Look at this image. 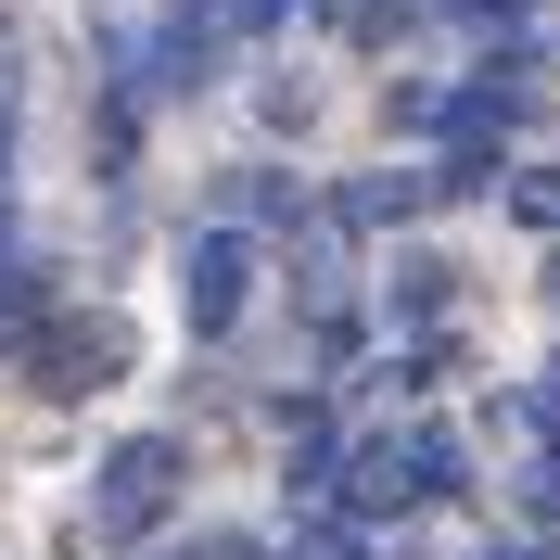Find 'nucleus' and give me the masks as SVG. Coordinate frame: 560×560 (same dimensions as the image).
Segmentation results:
<instances>
[{
	"label": "nucleus",
	"mask_w": 560,
	"mask_h": 560,
	"mask_svg": "<svg viewBox=\"0 0 560 560\" xmlns=\"http://www.w3.org/2000/svg\"><path fill=\"white\" fill-rule=\"evenodd\" d=\"M243 306H255V230L243 217H205V230L178 243V318H191L205 345H230Z\"/></svg>",
	"instance_id": "20e7f679"
},
{
	"label": "nucleus",
	"mask_w": 560,
	"mask_h": 560,
	"mask_svg": "<svg viewBox=\"0 0 560 560\" xmlns=\"http://www.w3.org/2000/svg\"><path fill=\"white\" fill-rule=\"evenodd\" d=\"M458 485H471V458H458L446 420H395V433H370V446L345 458V497H331V510H357V523H395V510H446Z\"/></svg>",
	"instance_id": "f03ea898"
},
{
	"label": "nucleus",
	"mask_w": 560,
	"mask_h": 560,
	"mask_svg": "<svg viewBox=\"0 0 560 560\" xmlns=\"http://www.w3.org/2000/svg\"><path fill=\"white\" fill-rule=\"evenodd\" d=\"M268 560H370V523H357V510H306Z\"/></svg>",
	"instance_id": "1a4fd4ad"
},
{
	"label": "nucleus",
	"mask_w": 560,
	"mask_h": 560,
	"mask_svg": "<svg viewBox=\"0 0 560 560\" xmlns=\"http://www.w3.org/2000/svg\"><path fill=\"white\" fill-rule=\"evenodd\" d=\"M497 560H560V548H497Z\"/></svg>",
	"instance_id": "2eb2a0df"
},
{
	"label": "nucleus",
	"mask_w": 560,
	"mask_h": 560,
	"mask_svg": "<svg viewBox=\"0 0 560 560\" xmlns=\"http://www.w3.org/2000/svg\"><path fill=\"white\" fill-rule=\"evenodd\" d=\"M243 26H230V0H153L140 13V77H153V103H205L217 77H230Z\"/></svg>",
	"instance_id": "7ed1b4c3"
},
{
	"label": "nucleus",
	"mask_w": 560,
	"mask_h": 560,
	"mask_svg": "<svg viewBox=\"0 0 560 560\" xmlns=\"http://www.w3.org/2000/svg\"><path fill=\"white\" fill-rule=\"evenodd\" d=\"M230 217H243V230H306V191H293L280 166H243L230 178Z\"/></svg>",
	"instance_id": "6e6552de"
},
{
	"label": "nucleus",
	"mask_w": 560,
	"mask_h": 560,
	"mask_svg": "<svg viewBox=\"0 0 560 560\" xmlns=\"http://www.w3.org/2000/svg\"><path fill=\"white\" fill-rule=\"evenodd\" d=\"M458 26H485V38H535L548 26V0H446Z\"/></svg>",
	"instance_id": "f8f14e48"
},
{
	"label": "nucleus",
	"mask_w": 560,
	"mask_h": 560,
	"mask_svg": "<svg viewBox=\"0 0 560 560\" xmlns=\"http://www.w3.org/2000/svg\"><path fill=\"white\" fill-rule=\"evenodd\" d=\"M13 370H26V395L77 408V395H103L115 370H128V331H115V318H90V306H51V318H38V345L13 357Z\"/></svg>",
	"instance_id": "39448f33"
},
{
	"label": "nucleus",
	"mask_w": 560,
	"mask_h": 560,
	"mask_svg": "<svg viewBox=\"0 0 560 560\" xmlns=\"http://www.w3.org/2000/svg\"><path fill=\"white\" fill-rule=\"evenodd\" d=\"M433 205V178H408V166H370V178H331V191H318V230H408V217Z\"/></svg>",
	"instance_id": "423d86ee"
},
{
	"label": "nucleus",
	"mask_w": 560,
	"mask_h": 560,
	"mask_svg": "<svg viewBox=\"0 0 560 560\" xmlns=\"http://www.w3.org/2000/svg\"><path fill=\"white\" fill-rule=\"evenodd\" d=\"M548 293H560V255H548Z\"/></svg>",
	"instance_id": "dca6fc26"
},
{
	"label": "nucleus",
	"mask_w": 560,
	"mask_h": 560,
	"mask_svg": "<svg viewBox=\"0 0 560 560\" xmlns=\"http://www.w3.org/2000/svg\"><path fill=\"white\" fill-rule=\"evenodd\" d=\"M497 205L523 217V230H548V243H560V166H510V191H497Z\"/></svg>",
	"instance_id": "9d476101"
},
{
	"label": "nucleus",
	"mask_w": 560,
	"mask_h": 560,
	"mask_svg": "<svg viewBox=\"0 0 560 560\" xmlns=\"http://www.w3.org/2000/svg\"><path fill=\"white\" fill-rule=\"evenodd\" d=\"M523 420H535V446H560V357L523 383Z\"/></svg>",
	"instance_id": "ddd939ff"
},
{
	"label": "nucleus",
	"mask_w": 560,
	"mask_h": 560,
	"mask_svg": "<svg viewBox=\"0 0 560 560\" xmlns=\"http://www.w3.org/2000/svg\"><path fill=\"white\" fill-rule=\"evenodd\" d=\"M446 306H458L446 255H408V268H395V331H446Z\"/></svg>",
	"instance_id": "0eeeda50"
},
{
	"label": "nucleus",
	"mask_w": 560,
	"mask_h": 560,
	"mask_svg": "<svg viewBox=\"0 0 560 560\" xmlns=\"http://www.w3.org/2000/svg\"><path fill=\"white\" fill-rule=\"evenodd\" d=\"M13 128H26V51L0 26V205H13Z\"/></svg>",
	"instance_id": "9b49d317"
},
{
	"label": "nucleus",
	"mask_w": 560,
	"mask_h": 560,
	"mask_svg": "<svg viewBox=\"0 0 560 560\" xmlns=\"http://www.w3.org/2000/svg\"><path fill=\"white\" fill-rule=\"evenodd\" d=\"M178 497H191V446H178V433L103 446V471H90V535H103V560H153L166 523H178Z\"/></svg>",
	"instance_id": "f257e3e1"
},
{
	"label": "nucleus",
	"mask_w": 560,
	"mask_h": 560,
	"mask_svg": "<svg viewBox=\"0 0 560 560\" xmlns=\"http://www.w3.org/2000/svg\"><path fill=\"white\" fill-rule=\"evenodd\" d=\"M293 13H306V0H230V26H243V38H280Z\"/></svg>",
	"instance_id": "4468645a"
}]
</instances>
